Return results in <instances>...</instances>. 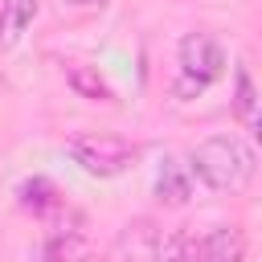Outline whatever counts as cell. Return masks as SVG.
<instances>
[{
	"mask_svg": "<svg viewBox=\"0 0 262 262\" xmlns=\"http://www.w3.org/2000/svg\"><path fill=\"white\" fill-rule=\"evenodd\" d=\"M188 172L192 180H201L209 192H242L254 180L258 156L250 147V139L242 135H209L188 151Z\"/></svg>",
	"mask_w": 262,
	"mask_h": 262,
	"instance_id": "1",
	"label": "cell"
},
{
	"mask_svg": "<svg viewBox=\"0 0 262 262\" xmlns=\"http://www.w3.org/2000/svg\"><path fill=\"white\" fill-rule=\"evenodd\" d=\"M66 156L90 172V176H123L135 160H139V147L131 139H119V135H74L66 143Z\"/></svg>",
	"mask_w": 262,
	"mask_h": 262,
	"instance_id": "2",
	"label": "cell"
},
{
	"mask_svg": "<svg viewBox=\"0 0 262 262\" xmlns=\"http://www.w3.org/2000/svg\"><path fill=\"white\" fill-rule=\"evenodd\" d=\"M180 78H176V94H201L209 82H217L225 74V49L217 37L209 33H188L180 41Z\"/></svg>",
	"mask_w": 262,
	"mask_h": 262,
	"instance_id": "3",
	"label": "cell"
},
{
	"mask_svg": "<svg viewBox=\"0 0 262 262\" xmlns=\"http://www.w3.org/2000/svg\"><path fill=\"white\" fill-rule=\"evenodd\" d=\"M196 262H246V233L237 225H217L196 237Z\"/></svg>",
	"mask_w": 262,
	"mask_h": 262,
	"instance_id": "4",
	"label": "cell"
},
{
	"mask_svg": "<svg viewBox=\"0 0 262 262\" xmlns=\"http://www.w3.org/2000/svg\"><path fill=\"white\" fill-rule=\"evenodd\" d=\"M156 196L164 201V205H184L188 196H192V172H188V164L184 160H176V156H160V164H156Z\"/></svg>",
	"mask_w": 262,
	"mask_h": 262,
	"instance_id": "5",
	"label": "cell"
},
{
	"mask_svg": "<svg viewBox=\"0 0 262 262\" xmlns=\"http://www.w3.org/2000/svg\"><path fill=\"white\" fill-rule=\"evenodd\" d=\"M156 242H160V229L151 221H131V225H123V233L115 242V254H119V262H151Z\"/></svg>",
	"mask_w": 262,
	"mask_h": 262,
	"instance_id": "6",
	"label": "cell"
},
{
	"mask_svg": "<svg viewBox=\"0 0 262 262\" xmlns=\"http://www.w3.org/2000/svg\"><path fill=\"white\" fill-rule=\"evenodd\" d=\"M33 16H37V0H4L0 4V49H12L33 25Z\"/></svg>",
	"mask_w": 262,
	"mask_h": 262,
	"instance_id": "7",
	"label": "cell"
},
{
	"mask_svg": "<svg viewBox=\"0 0 262 262\" xmlns=\"http://www.w3.org/2000/svg\"><path fill=\"white\" fill-rule=\"evenodd\" d=\"M66 82H70L74 94H82V98H90V102H115L111 82H106L94 66H66Z\"/></svg>",
	"mask_w": 262,
	"mask_h": 262,
	"instance_id": "8",
	"label": "cell"
},
{
	"mask_svg": "<svg viewBox=\"0 0 262 262\" xmlns=\"http://www.w3.org/2000/svg\"><path fill=\"white\" fill-rule=\"evenodd\" d=\"M233 111H237L242 127L250 135H258V90H254V78L246 66H237V74H233Z\"/></svg>",
	"mask_w": 262,
	"mask_h": 262,
	"instance_id": "9",
	"label": "cell"
},
{
	"mask_svg": "<svg viewBox=\"0 0 262 262\" xmlns=\"http://www.w3.org/2000/svg\"><path fill=\"white\" fill-rule=\"evenodd\" d=\"M151 262H196V237L188 229H160Z\"/></svg>",
	"mask_w": 262,
	"mask_h": 262,
	"instance_id": "10",
	"label": "cell"
},
{
	"mask_svg": "<svg viewBox=\"0 0 262 262\" xmlns=\"http://www.w3.org/2000/svg\"><path fill=\"white\" fill-rule=\"evenodd\" d=\"M82 254H86V242L74 229L49 233V242H45V262H82Z\"/></svg>",
	"mask_w": 262,
	"mask_h": 262,
	"instance_id": "11",
	"label": "cell"
},
{
	"mask_svg": "<svg viewBox=\"0 0 262 262\" xmlns=\"http://www.w3.org/2000/svg\"><path fill=\"white\" fill-rule=\"evenodd\" d=\"M20 201H25V209L45 213V209H53V205H57V188H53L45 176H37V180H29V184L20 188Z\"/></svg>",
	"mask_w": 262,
	"mask_h": 262,
	"instance_id": "12",
	"label": "cell"
},
{
	"mask_svg": "<svg viewBox=\"0 0 262 262\" xmlns=\"http://www.w3.org/2000/svg\"><path fill=\"white\" fill-rule=\"evenodd\" d=\"M66 4H82V8H94V4H98V8H102L106 0H66Z\"/></svg>",
	"mask_w": 262,
	"mask_h": 262,
	"instance_id": "13",
	"label": "cell"
}]
</instances>
